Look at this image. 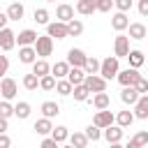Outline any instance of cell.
Segmentation results:
<instances>
[{"mask_svg": "<svg viewBox=\"0 0 148 148\" xmlns=\"http://www.w3.org/2000/svg\"><path fill=\"white\" fill-rule=\"evenodd\" d=\"M32 74H35V76H39V79H42V76H49V74H51V65H49L46 60H42V58H39V60L32 65Z\"/></svg>", "mask_w": 148, "mask_h": 148, "instance_id": "83f0119b", "label": "cell"}, {"mask_svg": "<svg viewBox=\"0 0 148 148\" xmlns=\"http://www.w3.org/2000/svg\"><path fill=\"white\" fill-rule=\"evenodd\" d=\"M102 136H104L109 143H120V139H123V127L111 125V127H106V130L102 132Z\"/></svg>", "mask_w": 148, "mask_h": 148, "instance_id": "2e32d148", "label": "cell"}, {"mask_svg": "<svg viewBox=\"0 0 148 148\" xmlns=\"http://www.w3.org/2000/svg\"><path fill=\"white\" fill-rule=\"evenodd\" d=\"M139 97H141V92L134 88V86H127V88H123V92H120V99L125 102V104H136L139 102Z\"/></svg>", "mask_w": 148, "mask_h": 148, "instance_id": "9a60e30c", "label": "cell"}, {"mask_svg": "<svg viewBox=\"0 0 148 148\" xmlns=\"http://www.w3.org/2000/svg\"><path fill=\"white\" fill-rule=\"evenodd\" d=\"M99 67H102V60H97L95 56H88V60L83 65V72L88 76H95V74H99Z\"/></svg>", "mask_w": 148, "mask_h": 148, "instance_id": "7402d4cb", "label": "cell"}, {"mask_svg": "<svg viewBox=\"0 0 148 148\" xmlns=\"http://www.w3.org/2000/svg\"><path fill=\"white\" fill-rule=\"evenodd\" d=\"M81 32H83V23H81L79 18H74V21L67 23V35H69V37H79Z\"/></svg>", "mask_w": 148, "mask_h": 148, "instance_id": "d6a6232c", "label": "cell"}, {"mask_svg": "<svg viewBox=\"0 0 148 148\" xmlns=\"http://www.w3.org/2000/svg\"><path fill=\"white\" fill-rule=\"evenodd\" d=\"M113 51H116V58H127L130 56V37L127 35H118L116 37V44H113Z\"/></svg>", "mask_w": 148, "mask_h": 148, "instance_id": "8992f818", "label": "cell"}, {"mask_svg": "<svg viewBox=\"0 0 148 148\" xmlns=\"http://www.w3.org/2000/svg\"><path fill=\"white\" fill-rule=\"evenodd\" d=\"M7 69H9V60H7V56H0V81L5 79Z\"/></svg>", "mask_w": 148, "mask_h": 148, "instance_id": "f6af8a7d", "label": "cell"}, {"mask_svg": "<svg viewBox=\"0 0 148 148\" xmlns=\"http://www.w3.org/2000/svg\"><path fill=\"white\" fill-rule=\"evenodd\" d=\"M46 35L53 39H65V37H69L67 35V23H60V21H51L49 25H46Z\"/></svg>", "mask_w": 148, "mask_h": 148, "instance_id": "277c9868", "label": "cell"}, {"mask_svg": "<svg viewBox=\"0 0 148 148\" xmlns=\"http://www.w3.org/2000/svg\"><path fill=\"white\" fill-rule=\"evenodd\" d=\"M18 60H21L23 65H35V62H37V51H35V46H21V49H18Z\"/></svg>", "mask_w": 148, "mask_h": 148, "instance_id": "4fadbf2b", "label": "cell"}, {"mask_svg": "<svg viewBox=\"0 0 148 148\" xmlns=\"http://www.w3.org/2000/svg\"><path fill=\"white\" fill-rule=\"evenodd\" d=\"M0 2H2V0H0Z\"/></svg>", "mask_w": 148, "mask_h": 148, "instance_id": "6f0895ef", "label": "cell"}, {"mask_svg": "<svg viewBox=\"0 0 148 148\" xmlns=\"http://www.w3.org/2000/svg\"><path fill=\"white\" fill-rule=\"evenodd\" d=\"M14 44H16V32L9 30V28H2L0 30V49L2 51H12Z\"/></svg>", "mask_w": 148, "mask_h": 148, "instance_id": "30bf717a", "label": "cell"}, {"mask_svg": "<svg viewBox=\"0 0 148 148\" xmlns=\"http://www.w3.org/2000/svg\"><path fill=\"white\" fill-rule=\"evenodd\" d=\"M111 25H113V30H118V32L127 30V28H130V18H127V14H123V12H116V14L111 16Z\"/></svg>", "mask_w": 148, "mask_h": 148, "instance_id": "5bb4252c", "label": "cell"}, {"mask_svg": "<svg viewBox=\"0 0 148 148\" xmlns=\"http://www.w3.org/2000/svg\"><path fill=\"white\" fill-rule=\"evenodd\" d=\"M7 21H9L7 12H0V30H2V28H7Z\"/></svg>", "mask_w": 148, "mask_h": 148, "instance_id": "681fc988", "label": "cell"}, {"mask_svg": "<svg viewBox=\"0 0 148 148\" xmlns=\"http://www.w3.org/2000/svg\"><path fill=\"white\" fill-rule=\"evenodd\" d=\"M0 148H12V139L7 134H0Z\"/></svg>", "mask_w": 148, "mask_h": 148, "instance_id": "c3c4849f", "label": "cell"}, {"mask_svg": "<svg viewBox=\"0 0 148 148\" xmlns=\"http://www.w3.org/2000/svg\"><path fill=\"white\" fill-rule=\"evenodd\" d=\"M51 139H53L56 143H62V141H67V139H69V130H67L65 125H58V127H53Z\"/></svg>", "mask_w": 148, "mask_h": 148, "instance_id": "4dcf8cb0", "label": "cell"}, {"mask_svg": "<svg viewBox=\"0 0 148 148\" xmlns=\"http://www.w3.org/2000/svg\"><path fill=\"white\" fill-rule=\"evenodd\" d=\"M118 72H120V67H118V58H116V56H106V58L102 60L99 76L109 81V79H116V76H118Z\"/></svg>", "mask_w": 148, "mask_h": 148, "instance_id": "6da1fadb", "label": "cell"}, {"mask_svg": "<svg viewBox=\"0 0 148 148\" xmlns=\"http://www.w3.org/2000/svg\"><path fill=\"white\" fill-rule=\"evenodd\" d=\"M146 143H148V130H141V132H136V134L130 139L127 146H130V148H143Z\"/></svg>", "mask_w": 148, "mask_h": 148, "instance_id": "d4e9b609", "label": "cell"}, {"mask_svg": "<svg viewBox=\"0 0 148 148\" xmlns=\"http://www.w3.org/2000/svg\"><path fill=\"white\" fill-rule=\"evenodd\" d=\"M76 2H79V0H76Z\"/></svg>", "mask_w": 148, "mask_h": 148, "instance_id": "9f6ffc18", "label": "cell"}, {"mask_svg": "<svg viewBox=\"0 0 148 148\" xmlns=\"http://www.w3.org/2000/svg\"><path fill=\"white\" fill-rule=\"evenodd\" d=\"M125 148H130V146H125Z\"/></svg>", "mask_w": 148, "mask_h": 148, "instance_id": "11a10c76", "label": "cell"}, {"mask_svg": "<svg viewBox=\"0 0 148 148\" xmlns=\"http://www.w3.org/2000/svg\"><path fill=\"white\" fill-rule=\"evenodd\" d=\"M134 118L148 120V95H141V97H139V102L134 104Z\"/></svg>", "mask_w": 148, "mask_h": 148, "instance_id": "e0dca14e", "label": "cell"}, {"mask_svg": "<svg viewBox=\"0 0 148 148\" xmlns=\"http://www.w3.org/2000/svg\"><path fill=\"white\" fill-rule=\"evenodd\" d=\"M116 123H118V127H130L132 123H134V113L132 111H120L118 116H116Z\"/></svg>", "mask_w": 148, "mask_h": 148, "instance_id": "1f68e13d", "label": "cell"}, {"mask_svg": "<svg viewBox=\"0 0 148 148\" xmlns=\"http://www.w3.org/2000/svg\"><path fill=\"white\" fill-rule=\"evenodd\" d=\"M72 92H74V99H76V102H86V99H88V95H90V90L86 88V83L74 86V90H72Z\"/></svg>", "mask_w": 148, "mask_h": 148, "instance_id": "74e56055", "label": "cell"}, {"mask_svg": "<svg viewBox=\"0 0 148 148\" xmlns=\"http://www.w3.org/2000/svg\"><path fill=\"white\" fill-rule=\"evenodd\" d=\"M113 5H116L118 12H123V14H127V12L132 9V0H113Z\"/></svg>", "mask_w": 148, "mask_h": 148, "instance_id": "b9f144b4", "label": "cell"}, {"mask_svg": "<svg viewBox=\"0 0 148 148\" xmlns=\"http://www.w3.org/2000/svg\"><path fill=\"white\" fill-rule=\"evenodd\" d=\"M86 88H88L90 92H106V79H102L99 74L86 76Z\"/></svg>", "mask_w": 148, "mask_h": 148, "instance_id": "ba28073f", "label": "cell"}, {"mask_svg": "<svg viewBox=\"0 0 148 148\" xmlns=\"http://www.w3.org/2000/svg\"><path fill=\"white\" fill-rule=\"evenodd\" d=\"M56 90H58L60 95H65V97H67V95H72L74 86H72V83H69L67 79H58V83H56Z\"/></svg>", "mask_w": 148, "mask_h": 148, "instance_id": "8d00e7d4", "label": "cell"}, {"mask_svg": "<svg viewBox=\"0 0 148 148\" xmlns=\"http://www.w3.org/2000/svg\"><path fill=\"white\" fill-rule=\"evenodd\" d=\"M86 72L81 69V67H72L69 69V74H67V81L72 83V86H81V83H86Z\"/></svg>", "mask_w": 148, "mask_h": 148, "instance_id": "ffe728a7", "label": "cell"}, {"mask_svg": "<svg viewBox=\"0 0 148 148\" xmlns=\"http://www.w3.org/2000/svg\"><path fill=\"white\" fill-rule=\"evenodd\" d=\"M14 116L21 118V120H25V118L30 116V104H28V102H18V104L14 106Z\"/></svg>", "mask_w": 148, "mask_h": 148, "instance_id": "e575fe53", "label": "cell"}, {"mask_svg": "<svg viewBox=\"0 0 148 148\" xmlns=\"http://www.w3.org/2000/svg\"><path fill=\"white\" fill-rule=\"evenodd\" d=\"M0 134H7V118H0Z\"/></svg>", "mask_w": 148, "mask_h": 148, "instance_id": "f907efd6", "label": "cell"}, {"mask_svg": "<svg viewBox=\"0 0 148 148\" xmlns=\"http://www.w3.org/2000/svg\"><path fill=\"white\" fill-rule=\"evenodd\" d=\"M35 51H37V56L44 60L46 56H51V53H53V39H51L49 35H39V37H37V42H35Z\"/></svg>", "mask_w": 148, "mask_h": 148, "instance_id": "7a4b0ae2", "label": "cell"}, {"mask_svg": "<svg viewBox=\"0 0 148 148\" xmlns=\"http://www.w3.org/2000/svg\"><path fill=\"white\" fill-rule=\"evenodd\" d=\"M76 12L83 14V16L97 12V0H79V2H76Z\"/></svg>", "mask_w": 148, "mask_h": 148, "instance_id": "603a6c76", "label": "cell"}, {"mask_svg": "<svg viewBox=\"0 0 148 148\" xmlns=\"http://www.w3.org/2000/svg\"><path fill=\"white\" fill-rule=\"evenodd\" d=\"M32 18H35V23H39V25H49V23H51V21H49V12H46V9H35Z\"/></svg>", "mask_w": 148, "mask_h": 148, "instance_id": "f35d334b", "label": "cell"}, {"mask_svg": "<svg viewBox=\"0 0 148 148\" xmlns=\"http://www.w3.org/2000/svg\"><path fill=\"white\" fill-rule=\"evenodd\" d=\"M32 130H35L37 134L46 136V134H51V132H53V123H51V118H39V120H35Z\"/></svg>", "mask_w": 148, "mask_h": 148, "instance_id": "ac0fdd59", "label": "cell"}, {"mask_svg": "<svg viewBox=\"0 0 148 148\" xmlns=\"http://www.w3.org/2000/svg\"><path fill=\"white\" fill-rule=\"evenodd\" d=\"M23 88H25V90H37V88H39V76H35L32 72L25 74V76H23Z\"/></svg>", "mask_w": 148, "mask_h": 148, "instance_id": "836d02e7", "label": "cell"}, {"mask_svg": "<svg viewBox=\"0 0 148 148\" xmlns=\"http://www.w3.org/2000/svg\"><path fill=\"white\" fill-rule=\"evenodd\" d=\"M127 30H130V39H136V42H139V39H143V37H146V32H148L143 23H130V28H127Z\"/></svg>", "mask_w": 148, "mask_h": 148, "instance_id": "4316f807", "label": "cell"}, {"mask_svg": "<svg viewBox=\"0 0 148 148\" xmlns=\"http://www.w3.org/2000/svg\"><path fill=\"white\" fill-rule=\"evenodd\" d=\"M113 120H116V116L111 113V111H97L95 113V118H92V125L95 127H99V130H106V127H111L113 125Z\"/></svg>", "mask_w": 148, "mask_h": 148, "instance_id": "5b68a950", "label": "cell"}, {"mask_svg": "<svg viewBox=\"0 0 148 148\" xmlns=\"http://www.w3.org/2000/svg\"><path fill=\"white\" fill-rule=\"evenodd\" d=\"M109 148H125V146H120V143H109Z\"/></svg>", "mask_w": 148, "mask_h": 148, "instance_id": "816d5d0a", "label": "cell"}, {"mask_svg": "<svg viewBox=\"0 0 148 148\" xmlns=\"http://www.w3.org/2000/svg\"><path fill=\"white\" fill-rule=\"evenodd\" d=\"M9 116H14V106L5 99V102H0V118H9Z\"/></svg>", "mask_w": 148, "mask_h": 148, "instance_id": "60d3db41", "label": "cell"}, {"mask_svg": "<svg viewBox=\"0 0 148 148\" xmlns=\"http://www.w3.org/2000/svg\"><path fill=\"white\" fill-rule=\"evenodd\" d=\"M86 60H88V56H86L81 49H69V51H67V62H69V67H81V69H83Z\"/></svg>", "mask_w": 148, "mask_h": 148, "instance_id": "52a82bcc", "label": "cell"}, {"mask_svg": "<svg viewBox=\"0 0 148 148\" xmlns=\"http://www.w3.org/2000/svg\"><path fill=\"white\" fill-rule=\"evenodd\" d=\"M88 136H86V132H74V134H69V146H74V148H86L88 146Z\"/></svg>", "mask_w": 148, "mask_h": 148, "instance_id": "f1b7e54d", "label": "cell"}, {"mask_svg": "<svg viewBox=\"0 0 148 148\" xmlns=\"http://www.w3.org/2000/svg\"><path fill=\"white\" fill-rule=\"evenodd\" d=\"M0 92H2V97H5L7 102H9V99H14V97H16V92H18V88H16V81L5 76V79L0 81Z\"/></svg>", "mask_w": 148, "mask_h": 148, "instance_id": "9c48e42d", "label": "cell"}, {"mask_svg": "<svg viewBox=\"0 0 148 148\" xmlns=\"http://www.w3.org/2000/svg\"><path fill=\"white\" fill-rule=\"evenodd\" d=\"M113 0H97V12H111Z\"/></svg>", "mask_w": 148, "mask_h": 148, "instance_id": "ee69618b", "label": "cell"}, {"mask_svg": "<svg viewBox=\"0 0 148 148\" xmlns=\"http://www.w3.org/2000/svg\"><path fill=\"white\" fill-rule=\"evenodd\" d=\"M23 5L21 2H12L9 7H7V16H9V21H21L23 18Z\"/></svg>", "mask_w": 148, "mask_h": 148, "instance_id": "484cf974", "label": "cell"}, {"mask_svg": "<svg viewBox=\"0 0 148 148\" xmlns=\"http://www.w3.org/2000/svg\"><path fill=\"white\" fill-rule=\"evenodd\" d=\"M46 2H56V0H46Z\"/></svg>", "mask_w": 148, "mask_h": 148, "instance_id": "db71d44e", "label": "cell"}, {"mask_svg": "<svg viewBox=\"0 0 148 148\" xmlns=\"http://www.w3.org/2000/svg\"><path fill=\"white\" fill-rule=\"evenodd\" d=\"M62 148H74V146H62Z\"/></svg>", "mask_w": 148, "mask_h": 148, "instance_id": "f5cc1de1", "label": "cell"}, {"mask_svg": "<svg viewBox=\"0 0 148 148\" xmlns=\"http://www.w3.org/2000/svg\"><path fill=\"white\" fill-rule=\"evenodd\" d=\"M37 32L35 30H30V28H25V30H21L18 35H16V42H18V49L21 46H35V42H37Z\"/></svg>", "mask_w": 148, "mask_h": 148, "instance_id": "8fae6325", "label": "cell"}, {"mask_svg": "<svg viewBox=\"0 0 148 148\" xmlns=\"http://www.w3.org/2000/svg\"><path fill=\"white\" fill-rule=\"evenodd\" d=\"M39 148H60V143H56V141L49 136V139H44V141L39 143Z\"/></svg>", "mask_w": 148, "mask_h": 148, "instance_id": "bcb514c9", "label": "cell"}, {"mask_svg": "<svg viewBox=\"0 0 148 148\" xmlns=\"http://www.w3.org/2000/svg\"><path fill=\"white\" fill-rule=\"evenodd\" d=\"M69 69H72V67H69V62H67V60H58V62L51 67V74H53L56 79H67Z\"/></svg>", "mask_w": 148, "mask_h": 148, "instance_id": "d6986e66", "label": "cell"}, {"mask_svg": "<svg viewBox=\"0 0 148 148\" xmlns=\"http://www.w3.org/2000/svg\"><path fill=\"white\" fill-rule=\"evenodd\" d=\"M86 136H88L90 141H99V139H102V130L95 127V125H88V127H86Z\"/></svg>", "mask_w": 148, "mask_h": 148, "instance_id": "ab89813d", "label": "cell"}, {"mask_svg": "<svg viewBox=\"0 0 148 148\" xmlns=\"http://www.w3.org/2000/svg\"><path fill=\"white\" fill-rule=\"evenodd\" d=\"M134 88L141 92V95H148V79H143V76H139V81L134 83Z\"/></svg>", "mask_w": 148, "mask_h": 148, "instance_id": "7bdbcfd3", "label": "cell"}, {"mask_svg": "<svg viewBox=\"0 0 148 148\" xmlns=\"http://www.w3.org/2000/svg\"><path fill=\"white\" fill-rule=\"evenodd\" d=\"M90 104H92L97 111H104V109H109V104H111V97H109L106 92H95V97L90 99Z\"/></svg>", "mask_w": 148, "mask_h": 148, "instance_id": "44dd1931", "label": "cell"}, {"mask_svg": "<svg viewBox=\"0 0 148 148\" xmlns=\"http://www.w3.org/2000/svg\"><path fill=\"white\" fill-rule=\"evenodd\" d=\"M56 83H58V79H56L53 74L39 79V88H42V90H56Z\"/></svg>", "mask_w": 148, "mask_h": 148, "instance_id": "d590c367", "label": "cell"}, {"mask_svg": "<svg viewBox=\"0 0 148 148\" xmlns=\"http://www.w3.org/2000/svg\"><path fill=\"white\" fill-rule=\"evenodd\" d=\"M139 69H132V67H127V69H123V72H118V83L123 86V88H127V86H134L136 81H139Z\"/></svg>", "mask_w": 148, "mask_h": 148, "instance_id": "3957f363", "label": "cell"}, {"mask_svg": "<svg viewBox=\"0 0 148 148\" xmlns=\"http://www.w3.org/2000/svg\"><path fill=\"white\" fill-rule=\"evenodd\" d=\"M136 9H139L141 16H148V0H139V7Z\"/></svg>", "mask_w": 148, "mask_h": 148, "instance_id": "7dc6e473", "label": "cell"}, {"mask_svg": "<svg viewBox=\"0 0 148 148\" xmlns=\"http://www.w3.org/2000/svg\"><path fill=\"white\" fill-rule=\"evenodd\" d=\"M42 113H44V118H56L60 113V104L58 102H44L42 104Z\"/></svg>", "mask_w": 148, "mask_h": 148, "instance_id": "f546056e", "label": "cell"}, {"mask_svg": "<svg viewBox=\"0 0 148 148\" xmlns=\"http://www.w3.org/2000/svg\"><path fill=\"white\" fill-rule=\"evenodd\" d=\"M127 60H130V67H132V69H139V67L146 62L143 51H139V49H132V51H130V56H127Z\"/></svg>", "mask_w": 148, "mask_h": 148, "instance_id": "cb8c5ba5", "label": "cell"}, {"mask_svg": "<svg viewBox=\"0 0 148 148\" xmlns=\"http://www.w3.org/2000/svg\"><path fill=\"white\" fill-rule=\"evenodd\" d=\"M56 18L60 21V23H69V21H74V7L72 5H58L56 7Z\"/></svg>", "mask_w": 148, "mask_h": 148, "instance_id": "7c38bea8", "label": "cell"}]
</instances>
